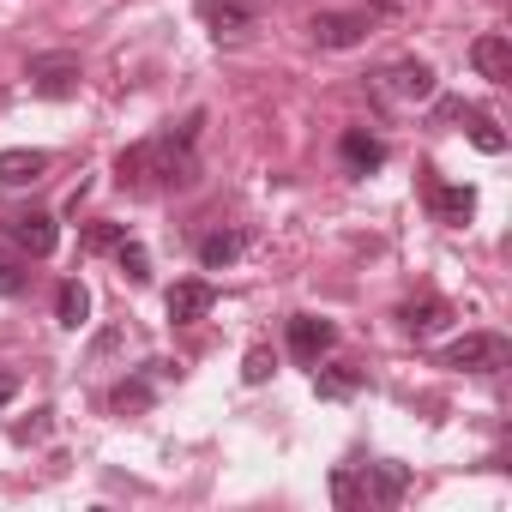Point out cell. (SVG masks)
I'll use <instances>...</instances> for the list:
<instances>
[{
    "instance_id": "obj_1",
    "label": "cell",
    "mask_w": 512,
    "mask_h": 512,
    "mask_svg": "<svg viewBox=\"0 0 512 512\" xmlns=\"http://www.w3.org/2000/svg\"><path fill=\"white\" fill-rule=\"evenodd\" d=\"M25 79H31V91H37V97L61 103V97H73V91H79L85 67H79V55H73V49H49V55H31Z\"/></svg>"
},
{
    "instance_id": "obj_2",
    "label": "cell",
    "mask_w": 512,
    "mask_h": 512,
    "mask_svg": "<svg viewBox=\"0 0 512 512\" xmlns=\"http://www.w3.org/2000/svg\"><path fill=\"white\" fill-rule=\"evenodd\" d=\"M506 362H512V344L500 332H464L446 350V368H464V374H500Z\"/></svg>"
},
{
    "instance_id": "obj_3",
    "label": "cell",
    "mask_w": 512,
    "mask_h": 512,
    "mask_svg": "<svg viewBox=\"0 0 512 512\" xmlns=\"http://www.w3.org/2000/svg\"><path fill=\"white\" fill-rule=\"evenodd\" d=\"M308 31H314L320 49H356V43L374 31V19H368V13H314Z\"/></svg>"
},
{
    "instance_id": "obj_4",
    "label": "cell",
    "mask_w": 512,
    "mask_h": 512,
    "mask_svg": "<svg viewBox=\"0 0 512 512\" xmlns=\"http://www.w3.org/2000/svg\"><path fill=\"white\" fill-rule=\"evenodd\" d=\"M332 344H338V326H332V320H320V314H296V320H290V350H296V362H320Z\"/></svg>"
},
{
    "instance_id": "obj_5",
    "label": "cell",
    "mask_w": 512,
    "mask_h": 512,
    "mask_svg": "<svg viewBox=\"0 0 512 512\" xmlns=\"http://www.w3.org/2000/svg\"><path fill=\"white\" fill-rule=\"evenodd\" d=\"M211 302H217V290H211L205 278H181V284L169 290V320H175V326H193V320L211 314Z\"/></svg>"
},
{
    "instance_id": "obj_6",
    "label": "cell",
    "mask_w": 512,
    "mask_h": 512,
    "mask_svg": "<svg viewBox=\"0 0 512 512\" xmlns=\"http://www.w3.org/2000/svg\"><path fill=\"white\" fill-rule=\"evenodd\" d=\"M13 241L31 253V260H43V253H55V241H61V223L49 211H25V217H13Z\"/></svg>"
},
{
    "instance_id": "obj_7",
    "label": "cell",
    "mask_w": 512,
    "mask_h": 512,
    "mask_svg": "<svg viewBox=\"0 0 512 512\" xmlns=\"http://www.w3.org/2000/svg\"><path fill=\"white\" fill-rule=\"evenodd\" d=\"M199 19L211 25V37H247L253 31V7H247V0H199Z\"/></svg>"
},
{
    "instance_id": "obj_8",
    "label": "cell",
    "mask_w": 512,
    "mask_h": 512,
    "mask_svg": "<svg viewBox=\"0 0 512 512\" xmlns=\"http://www.w3.org/2000/svg\"><path fill=\"white\" fill-rule=\"evenodd\" d=\"M470 67H476L488 85H506V79H512V43H506V37H494V31H488V37H476V43H470Z\"/></svg>"
},
{
    "instance_id": "obj_9",
    "label": "cell",
    "mask_w": 512,
    "mask_h": 512,
    "mask_svg": "<svg viewBox=\"0 0 512 512\" xmlns=\"http://www.w3.org/2000/svg\"><path fill=\"white\" fill-rule=\"evenodd\" d=\"M43 169H49V151H31V145L0 151V187H31L43 181Z\"/></svg>"
},
{
    "instance_id": "obj_10",
    "label": "cell",
    "mask_w": 512,
    "mask_h": 512,
    "mask_svg": "<svg viewBox=\"0 0 512 512\" xmlns=\"http://www.w3.org/2000/svg\"><path fill=\"white\" fill-rule=\"evenodd\" d=\"M386 79H392V97H404V103H428L434 97V67L428 61H398Z\"/></svg>"
},
{
    "instance_id": "obj_11",
    "label": "cell",
    "mask_w": 512,
    "mask_h": 512,
    "mask_svg": "<svg viewBox=\"0 0 512 512\" xmlns=\"http://www.w3.org/2000/svg\"><path fill=\"white\" fill-rule=\"evenodd\" d=\"M338 151H344V163H350L356 175H374V169L386 163V145H380L374 133H362V127H350V133L338 139Z\"/></svg>"
},
{
    "instance_id": "obj_12",
    "label": "cell",
    "mask_w": 512,
    "mask_h": 512,
    "mask_svg": "<svg viewBox=\"0 0 512 512\" xmlns=\"http://www.w3.org/2000/svg\"><path fill=\"white\" fill-rule=\"evenodd\" d=\"M55 320H61L67 332H79V326L91 320V290H85L79 278H67V284L55 290Z\"/></svg>"
},
{
    "instance_id": "obj_13",
    "label": "cell",
    "mask_w": 512,
    "mask_h": 512,
    "mask_svg": "<svg viewBox=\"0 0 512 512\" xmlns=\"http://www.w3.org/2000/svg\"><path fill=\"white\" fill-rule=\"evenodd\" d=\"M241 247H247V241H241L235 229H217V235H205V241H199V266H205V272H223V266H235V260H241Z\"/></svg>"
},
{
    "instance_id": "obj_14",
    "label": "cell",
    "mask_w": 512,
    "mask_h": 512,
    "mask_svg": "<svg viewBox=\"0 0 512 512\" xmlns=\"http://www.w3.org/2000/svg\"><path fill=\"white\" fill-rule=\"evenodd\" d=\"M470 211H476V193H470V187H434V217H440L446 229H464Z\"/></svg>"
},
{
    "instance_id": "obj_15",
    "label": "cell",
    "mask_w": 512,
    "mask_h": 512,
    "mask_svg": "<svg viewBox=\"0 0 512 512\" xmlns=\"http://www.w3.org/2000/svg\"><path fill=\"white\" fill-rule=\"evenodd\" d=\"M398 320H404V332H416V338H428V332H440V326L452 320V308H446L440 296H428V302H410V308H404Z\"/></svg>"
},
{
    "instance_id": "obj_16",
    "label": "cell",
    "mask_w": 512,
    "mask_h": 512,
    "mask_svg": "<svg viewBox=\"0 0 512 512\" xmlns=\"http://www.w3.org/2000/svg\"><path fill=\"white\" fill-rule=\"evenodd\" d=\"M410 494V470L404 464H374V488H368V500L374 506H398Z\"/></svg>"
},
{
    "instance_id": "obj_17",
    "label": "cell",
    "mask_w": 512,
    "mask_h": 512,
    "mask_svg": "<svg viewBox=\"0 0 512 512\" xmlns=\"http://www.w3.org/2000/svg\"><path fill=\"white\" fill-rule=\"evenodd\" d=\"M115 181H121V187H151V139H145V145H127V151L115 157Z\"/></svg>"
},
{
    "instance_id": "obj_18",
    "label": "cell",
    "mask_w": 512,
    "mask_h": 512,
    "mask_svg": "<svg viewBox=\"0 0 512 512\" xmlns=\"http://www.w3.org/2000/svg\"><path fill=\"white\" fill-rule=\"evenodd\" d=\"M464 121H470V145H476V151H488V157H500V151H506V133H500V121H494V115L464 109Z\"/></svg>"
},
{
    "instance_id": "obj_19",
    "label": "cell",
    "mask_w": 512,
    "mask_h": 512,
    "mask_svg": "<svg viewBox=\"0 0 512 512\" xmlns=\"http://www.w3.org/2000/svg\"><path fill=\"white\" fill-rule=\"evenodd\" d=\"M356 386H362L356 368H326V374H314V392H320V398H350Z\"/></svg>"
},
{
    "instance_id": "obj_20",
    "label": "cell",
    "mask_w": 512,
    "mask_h": 512,
    "mask_svg": "<svg viewBox=\"0 0 512 512\" xmlns=\"http://www.w3.org/2000/svg\"><path fill=\"white\" fill-rule=\"evenodd\" d=\"M272 374H278V356H272L266 344H253V350H247V362H241V380H247V386H266Z\"/></svg>"
},
{
    "instance_id": "obj_21",
    "label": "cell",
    "mask_w": 512,
    "mask_h": 512,
    "mask_svg": "<svg viewBox=\"0 0 512 512\" xmlns=\"http://www.w3.org/2000/svg\"><path fill=\"white\" fill-rule=\"evenodd\" d=\"M115 260H121V272H127L133 284H145V278H151V253H145L139 241H121V247H115Z\"/></svg>"
},
{
    "instance_id": "obj_22",
    "label": "cell",
    "mask_w": 512,
    "mask_h": 512,
    "mask_svg": "<svg viewBox=\"0 0 512 512\" xmlns=\"http://www.w3.org/2000/svg\"><path fill=\"white\" fill-rule=\"evenodd\" d=\"M332 500L338 506H368V482H356L350 470H332Z\"/></svg>"
},
{
    "instance_id": "obj_23",
    "label": "cell",
    "mask_w": 512,
    "mask_h": 512,
    "mask_svg": "<svg viewBox=\"0 0 512 512\" xmlns=\"http://www.w3.org/2000/svg\"><path fill=\"white\" fill-rule=\"evenodd\" d=\"M121 241H127V223H91V229H85V247H91V253H109V247H121Z\"/></svg>"
},
{
    "instance_id": "obj_24",
    "label": "cell",
    "mask_w": 512,
    "mask_h": 512,
    "mask_svg": "<svg viewBox=\"0 0 512 512\" xmlns=\"http://www.w3.org/2000/svg\"><path fill=\"white\" fill-rule=\"evenodd\" d=\"M109 404H115V410H121V416H127V410H145V404H151V386H145V380H121V386H115V398H109Z\"/></svg>"
},
{
    "instance_id": "obj_25",
    "label": "cell",
    "mask_w": 512,
    "mask_h": 512,
    "mask_svg": "<svg viewBox=\"0 0 512 512\" xmlns=\"http://www.w3.org/2000/svg\"><path fill=\"white\" fill-rule=\"evenodd\" d=\"M31 278H25V266L19 260H7V253H0V296H19Z\"/></svg>"
},
{
    "instance_id": "obj_26",
    "label": "cell",
    "mask_w": 512,
    "mask_h": 512,
    "mask_svg": "<svg viewBox=\"0 0 512 512\" xmlns=\"http://www.w3.org/2000/svg\"><path fill=\"white\" fill-rule=\"evenodd\" d=\"M19 398V374H7V368H0V410H7Z\"/></svg>"
},
{
    "instance_id": "obj_27",
    "label": "cell",
    "mask_w": 512,
    "mask_h": 512,
    "mask_svg": "<svg viewBox=\"0 0 512 512\" xmlns=\"http://www.w3.org/2000/svg\"><path fill=\"white\" fill-rule=\"evenodd\" d=\"M434 121H464V103H458V97H446V103H434Z\"/></svg>"
}]
</instances>
